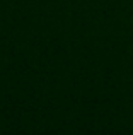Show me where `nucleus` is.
Wrapping results in <instances>:
<instances>
[]
</instances>
